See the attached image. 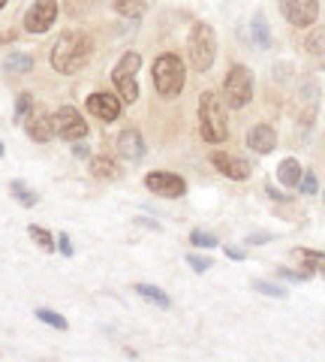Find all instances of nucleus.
<instances>
[{
	"label": "nucleus",
	"instance_id": "f257e3e1",
	"mask_svg": "<svg viewBox=\"0 0 325 362\" xmlns=\"http://www.w3.org/2000/svg\"><path fill=\"white\" fill-rule=\"evenodd\" d=\"M90 52H94V39L85 30H67L52 48V67L57 73H76L90 60Z\"/></svg>",
	"mask_w": 325,
	"mask_h": 362
},
{
	"label": "nucleus",
	"instance_id": "f03ea898",
	"mask_svg": "<svg viewBox=\"0 0 325 362\" xmlns=\"http://www.w3.org/2000/svg\"><path fill=\"white\" fill-rule=\"evenodd\" d=\"M199 133L211 145L226 142V136H229L226 112H223V103L214 90H205V94L199 97Z\"/></svg>",
	"mask_w": 325,
	"mask_h": 362
},
{
	"label": "nucleus",
	"instance_id": "7ed1b4c3",
	"mask_svg": "<svg viewBox=\"0 0 325 362\" xmlns=\"http://www.w3.org/2000/svg\"><path fill=\"white\" fill-rule=\"evenodd\" d=\"M187 55H190V64H193L196 73H208L211 64H214V58H217V34H214V27L205 25V22L193 25L190 39H187Z\"/></svg>",
	"mask_w": 325,
	"mask_h": 362
},
{
	"label": "nucleus",
	"instance_id": "20e7f679",
	"mask_svg": "<svg viewBox=\"0 0 325 362\" xmlns=\"http://www.w3.org/2000/svg\"><path fill=\"white\" fill-rule=\"evenodd\" d=\"M154 88L162 97H178L184 88V64L178 55H160L154 60Z\"/></svg>",
	"mask_w": 325,
	"mask_h": 362
},
{
	"label": "nucleus",
	"instance_id": "39448f33",
	"mask_svg": "<svg viewBox=\"0 0 325 362\" xmlns=\"http://www.w3.org/2000/svg\"><path fill=\"white\" fill-rule=\"evenodd\" d=\"M139 67H141L139 52H127L111 69V82H115L124 103H136L139 100Z\"/></svg>",
	"mask_w": 325,
	"mask_h": 362
},
{
	"label": "nucleus",
	"instance_id": "423d86ee",
	"mask_svg": "<svg viewBox=\"0 0 325 362\" xmlns=\"http://www.w3.org/2000/svg\"><path fill=\"white\" fill-rule=\"evenodd\" d=\"M223 97L229 109H244L253 100V73L244 64L229 67L226 82H223Z\"/></svg>",
	"mask_w": 325,
	"mask_h": 362
},
{
	"label": "nucleus",
	"instance_id": "0eeeda50",
	"mask_svg": "<svg viewBox=\"0 0 325 362\" xmlns=\"http://www.w3.org/2000/svg\"><path fill=\"white\" fill-rule=\"evenodd\" d=\"M52 124H55V133L60 139H67V142H76V139L88 136V121L81 118L78 109H73V106H60L52 115Z\"/></svg>",
	"mask_w": 325,
	"mask_h": 362
},
{
	"label": "nucleus",
	"instance_id": "6e6552de",
	"mask_svg": "<svg viewBox=\"0 0 325 362\" xmlns=\"http://www.w3.org/2000/svg\"><path fill=\"white\" fill-rule=\"evenodd\" d=\"M277 4H280L283 18L296 27H310V25H317V18H319L317 0H277Z\"/></svg>",
	"mask_w": 325,
	"mask_h": 362
},
{
	"label": "nucleus",
	"instance_id": "1a4fd4ad",
	"mask_svg": "<svg viewBox=\"0 0 325 362\" xmlns=\"http://www.w3.org/2000/svg\"><path fill=\"white\" fill-rule=\"evenodd\" d=\"M57 18V4L55 0H36L25 15V30L27 34H46Z\"/></svg>",
	"mask_w": 325,
	"mask_h": 362
},
{
	"label": "nucleus",
	"instance_id": "9d476101",
	"mask_svg": "<svg viewBox=\"0 0 325 362\" xmlns=\"http://www.w3.org/2000/svg\"><path fill=\"white\" fill-rule=\"evenodd\" d=\"M145 185H148V190H154V194L166 196V199H178V196L187 194V181L181 175H172V173H151L145 178Z\"/></svg>",
	"mask_w": 325,
	"mask_h": 362
},
{
	"label": "nucleus",
	"instance_id": "9b49d317",
	"mask_svg": "<svg viewBox=\"0 0 325 362\" xmlns=\"http://www.w3.org/2000/svg\"><path fill=\"white\" fill-rule=\"evenodd\" d=\"M211 163H214L220 173L226 178H232V181L250 178V163H247V160H241L235 154H226V151H214V154H211Z\"/></svg>",
	"mask_w": 325,
	"mask_h": 362
},
{
	"label": "nucleus",
	"instance_id": "f8f14e48",
	"mask_svg": "<svg viewBox=\"0 0 325 362\" xmlns=\"http://www.w3.org/2000/svg\"><path fill=\"white\" fill-rule=\"evenodd\" d=\"M88 112L97 115L99 121H115L120 115V100L115 94H103V90H97V94L88 97Z\"/></svg>",
	"mask_w": 325,
	"mask_h": 362
},
{
	"label": "nucleus",
	"instance_id": "ddd939ff",
	"mask_svg": "<svg viewBox=\"0 0 325 362\" xmlns=\"http://www.w3.org/2000/svg\"><path fill=\"white\" fill-rule=\"evenodd\" d=\"M25 130H27V136L34 139V142H48V139L55 136V124H52V118H48L43 109H34V112L27 115Z\"/></svg>",
	"mask_w": 325,
	"mask_h": 362
},
{
	"label": "nucleus",
	"instance_id": "4468645a",
	"mask_svg": "<svg viewBox=\"0 0 325 362\" xmlns=\"http://www.w3.org/2000/svg\"><path fill=\"white\" fill-rule=\"evenodd\" d=\"M118 154L124 160H133V163L145 157V139H141L139 130H124L118 136Z\"/></svg>",
	"mask_w": 325,
	"mask_h": 362
},
{
	"label": "nucleus",
	"instance_id": "2eb2a0df",
	"mask_svg": "<svg viewBox=\"0 0 325 362\" xmlns=\"http://www.w3.org/2000/svg\"><path fill=\"white\" fill-rule=\"evenodd\" d=\"M247 145L256 151V154H271L274 145H277V133H274V127H268V124H256L247 133Z\"/></svg>",
	"mask_w": 325,
	"mask_h": 362
},
{
	"label": "nucleus",
	"instance_id": "dca6fc26",
	"mask_svg": "<svg viewBox=\"0 0 325 362\" xmlns=\"http://www.w3.org/2000/svg\"><path fill=\"white\" fill-rule=\"evenodd\" d=\"M292 257H296L298 263H301L304 269L310 272V275H313V272H322V275H325V254H322V250H307V248H296V250H292Z\"/></svg>",
	"mask_w": 325,
	"mask_h": 362
},
{
	"label": "nucleus",
	"instance_id": "f3484780",
	"mask_svg": "<svg viewBox=\"0 0 325 362\" xmlns=\"http://www.w3.org/2000/svg\"><path fill=\"white\" fill-rule=\"evenodd\" d=\"M4 69L6 73H15V76H25V73L34 69V58L25 55V52H9L4 58Z\"/></svg>",
	"mask_w": 325,
	"mask_h": 362
},
{
	"label": "nucleus",
	"instance_id": "a211bd4d",
	"mask_svg": "<svg viewBox=\"0 0 325 362\" xmlns=\"http://www.w3.org/2000/svg\"><path fill=\"white\" fill-rule=\"evenodd\" d=\"M277 178H280L286 187H296L298 181H301V163H298L296 157H286V160H283V163L277 166Z\"/></svg>",
	"mask_w": 325,
	"mask_h": 362
},
{
	"label": "nucleus",
	"instance_id": "6ab92c4d",
	"mask_svg": "<svg viewBox=\"0 0 325 362\" xmlns=\"http://www.w3.org/2000/svg\"><path fill=\"white\" fill-rule=\"evenodd\" d=\"M151 4H154V0H115V9L127 18H139V15L148 13Z\"/></svg>",
	"mask_w": 325,
	"mask_h": 362
},
{
	"label": "nucleus",
	"instance_id": "aec40b11",
	"mask_svg": "<svg viewBox=\"0 0 325 362\" xmlns=\"http://www.w3.org/2000/svg\"><path fill=\"white\" fill-rule=\"evenodd\" d=\"M250 34H253V43H256L259 48H268V46H271V30H268L265 15H253Z\"/></svg>",
	"mask_w": 325,
	"mask_h": 362
},
{
	"label": "nucleus",
	"instance_id": "412c9836",
	"mask_svg": "<svg viewBox=\"0 0 325 362\" xmlns=\"http://www.w3.org/2000/svg\"><path fill=\"white\" fill-rule=\"evenodd\" d=\"M136 293H139L141 299H148L151 305H157V308H169V296L162 293L160 287H154V284H136Z\"/></svg>",
	"mask_w": 325,
	"mask_h": 362
},
{
	"label": "nucleus",
	"instance_id": "4be33fe9",
	"mask_svg": "<svg viewBox=\"0 0 325 362\" xmlns=\"http://www.w3.org/2000/svg\"><path fill=\"white\" fill-rule=\"evenodd\" d=\"M304 48H307L310 55H325V25H317L304 39Z\"/></svg>",
	"mask_w": 325,
	"mask_h": 362
},
{
	"label": "nucleus",
	"instance_id": "5701e85b",
	"mask_svg": "<svg viewBox=\"0 0 325 362\" xmlns=\"http://www.w3.org/2000/svg\"><path fill=\"white\" fill-rule=\"evenodd\" d=\"M90 173L97 178H115L118 166H115V160H109V157H90Z\"/></svg>",
	"mask_w": 325,
	"mask_h": 362
},
{
	"label": "nucleus",
	"instance_id": "b1692460",
	"mask_svg": "<svg viewBox=\"0 0 325 362\" xmlns=\"http://www.w3.org/2000/svg\"><path fill=\"white\" fill-rule=\"evenodd\" d=\"M9 190H13V196H15L22 206H27V208L39 203V196H36L34 190H30V187L25 185V181H13V185H9Z\"/></svg>",
	"mask_w": 325,
	"mask_h": 362
},
{
	"label": "nucleus",
	"instance_id": "393cba45",
	"mask_svg": "<svg viewBox=\"0 0 325 362\" xmlns=\"http://www.w3.org/2000/svg\"><path fill=\"white\" fill-rule=\"evenodd\" d=\"M27 233H30V239H34L43 250H55V241H52V233H48V229L34 224V227H27Z\"/></svg>",
	"mask_w": 325,
	"mask_h": 362
},
{
	"label": "nucleus",
	"instance_id": "a878e982",
	"mask_svg": "<svg viewBox=\"0 0 325 362\" xmlns=\"http://www.w3.org/2000/svg\"><path fill=\"white\" fill-rule=\"evenodd\" d=\"M36 320H43V323L55 326V329H67V320L60 317L57 311H52V308H36Z\"/></svg>",
	"mask_w": 325,
	"mask_h": 362
},
{
	"label": "nucleus",
	"instance_id": "bb28decb",
	"mask_svg": "<svg viewBox=\"0 0 325 362\" xmlns=\"http://www.w3.org/2000/svg\"><path fill=\"white\" fill-rule=\"evenodd\" d=\"M30 112H34V97H30V94H18V103H15V124H18V121L25 124Z\"/></svg>",
	"mask_w": 325,
	"mask_h": 362
},
{
	"label": "nucleus",
	"instance_id": "cd10ccee",
	"mask_svg": "<svg viewBox=\"0 0 325 362\" xmlns=\"http://www.w3.org/2000/svg\"><path fill=\"white\" fill-rule=\"evenodd\" d=\"M190 241H193L196 248H217V245H220V241H217L214 236H211V233H205V229H193Z\"/></svg>",
	"mask_w": 325,
	"mask_h": 362
},
{
	"label": "nucleus",
	"instance_id": "c85d7f7f",
	"mask_svg": "<svg viewBox=\"0 0 325 362\" xmlns=\"http://www.w3.org/2000/svg\"><path fill=\"white\" fill-rule=\"evenodd\" d=\"M259 290L262 296H274V299H286V290L283 287H277V284H268V281H256V284H253Z\"/></svg>",
	"mask_w": 325,
	"mask_h": 362
},
{
	"label": "nucleus",
	"instance_id": "c756f323",
	"mask_svg": "<svg viewBox=\"0 0 325 362\" xmlns=\"http://www.w3.org/2000/svg\"><path fill=\"white\" fill-rule=\"evenodd\" d=\"M187 266H193V272H199V275H202V272H208V269L214 266V263H211L208 257H199V254H187Z\"/></svg>",
	"mask_w": 325,
	"mask_h": 362
},
{
	"label": "nucleus",
	"instance_id": "7c9ffc66",
	"mask_svg": "<svg viewBox=\"0 0 325 362\" xmlns=\"http://www.w3.org/2000/svg\"><path fill=\"white\" fill-rule=\"evenodd\" d=\"M298 185H301V194H317V175L313 173H304Z\"/></svg>",
	"mask_w": 325,
	"mask_h": 362
},
{
	"label": "nucleus",
	"instance_id": "2f4dec72",
	"mask_svg": "<svg viewBox=\"0 0 325 362\" xmlns=\"http://www.w3.org/2000/svg\"><path fill=\"white\" fill-rule=\"evenodd\" d=\"M280 275L286 278V281H307V278H310V272H292V269H280Z\"/></svg>",
	"mask_w": 325,
	"mask_h": 362
},
{
	"label": "nucleus",
	"instance_id": "473e14b6",
	"mask_svg": "<svg viewBox=\"0 0 325 362\" xmlns=\"http://www.w3.org/2000/svg\"><path fill=\"white\" fill-rule=\"evenodd\" d=\"M57 248H60V254L64 257H73V245H69V239H67V233L57 239Z\"/></svg>",
	"mask_w": 325,
	"mask_h": 362
},
{
	"label": "nucleus",
	"instance_id": "72a5a7b5",
	"mask_svg": "<svg viewBox=\"0 0 325 362\" xmlns=\"http://www.w3.org/2000/svg\"><path fill=\"white\" fill-rule=\"evenodd\" d=\"M271 239H274L271 233H253V236H247L250 245H265V241H271Z\"/></svg>",
	"mask_w": 325,
	"mask_h": 362
},
{
	"label": "nucleus",
	"instance_id": "f704fd0d",
	"mask_svg": "<svg viewBox=\"0 0 325 362\" xmlns=\"http://www.w3.org/2000/svg\"><path fill=\"white\" fill-rule=\"evenodd\" d=\"M226 257H232V260H244V250H241V248H226Z\"/></svg>",
	"mask_w": 325,
	"mask_h": 362
},
{
	"label": "nucleus",
	"instance_id": "c9c22d12",
	"mask_svg": "<svg viewBox=\"0 0 325 362\" xmlns=\"http://www.w3.org/2000/svg\"><path fill=\"white\" fill-rule=\"evenodd\" d=\"M0 157H4V142H0Z\"/></svg>",
	"mask_w": 325,
	"mask_h": 362
},
{
	"label": "nucleus",
	"instance_id": "e433bc0d",
	"mask_svg": "<svg viewBox=\"0 0 325 362\" xmlns=\"http://www.w3.org/2000/svg\"><path fill=\"white\" fill-rule=\"evenodd\" d=\"M4 6H6V0H0V9H4Z\"/></svg>",
	"mask_w": 325,
	"mask_h": 362
}]
</instances>
